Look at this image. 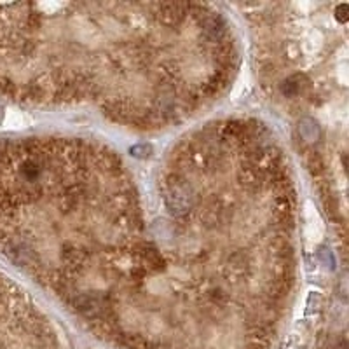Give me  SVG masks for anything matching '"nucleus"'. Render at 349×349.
Here are the masks:
<instances>
[{"label":"nucleus","instance_id":"1","mask_svg":"<svg viewBox=\"0 0 349 349\" xmlns=\"http://www.w3.org/2000/svg\"><path fill=\"white\" fill-rule=\"evenodd\" d=\"M58 40L42 39L24 23L18 4H0V68L28 51L60 56L23 68L6 96L27 102H93L110 119L136 128L168 126L218 96L238 65L234 33L213 6L184 4L168 23L138 37L98 49L156 19L163 4H148L142 18L119 35L81 44L58 32L45 4H33Z\"/></svg>","mask_w":349,"mask_h":349}]
</instances>
